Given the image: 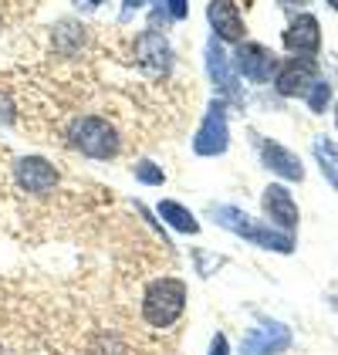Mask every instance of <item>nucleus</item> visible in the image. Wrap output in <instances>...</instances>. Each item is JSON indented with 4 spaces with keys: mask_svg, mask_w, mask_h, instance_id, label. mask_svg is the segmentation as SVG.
<instances>
[{
    "mask_svg": "<svg viewBox=\"0 0 338 355\" xmlns=\"http://www.w3.org/2000/svg\"><path fill=\"white\" fill-rule=\"evenodd\" d=\"M186 308V284L179 277H159L145 288L142 315L152 328H169Z\"/></svg>",
    "mask_w": 338,
    "mask_h": 355,
    "instance_id": "f257e3e1",
    "label": "nucleus"
},
{
    "mask_svg": "<svg viewBox=\"0 0 338 355\" xmlns=\"http://www.w3.org/2000/svg\"><path fill=\"white\" fill-rule=\"evenodd\" d=\"M68 142H71V149H78L82 156H91V159H109L118 153V132L98 115L75 119L68 129Z\"/></svg>",
    "mask_w": 338,
    "mask_h": 355,
    "instance_id": "f03ea898",
    "label": "nucleus"
},
{
    "mask_svg": "<svg viewBox=\"0 0 338 355\" xmlns=\"http://www.w3.org/2000/svg\"><path fill=\"white\" fill-rule=\"evenodd\" d=\"M226 142H230L226 109H224V102L217 98V102L206 109V119H203L197 139H193V153H197V156H220V153H226Z\"/></svg>",
    "mask_w": 338,
    "mask_h": 355,
    "instance_id": "7ed1b4c3",
    "label": "nucleus"
},
{
    "mask_svg": "<svg viewBox=\"0 0 338 355\" xmlns=\"http://www.w3.org/2000/svg\"><path fill=\"white\" fill-rule=\"evenodd\" d=\"M318 82V64L314 58H291L284 61L274 75V85L284 98H294V95H308V88Z\"/></svg>",
    "mask_w": 338,
    "mask_h": 355,
    "instance_id": "20e7f679",
    "label": "nucleus"
},
{
    "mask_svg": "<svg viewBox=\"0 0 338 355\" xmlns=\"http://www.w3.org/2000/svg\"><path fill=\"white\" fill-rule=\"evenodd\" d=\"M233 64H237V71H240L247 82H257V85L271 82V75L278 71V61H274V55H271L264 44H240Z\"/></svg>",
    "mask_w": 338,
    "mask_h": 355,
    "instance_id": "39448f33",
    "label": "nucleus"
},
{
    "mask_svg": "<svg viewBox=\"0 0 338 355\" xmlns=\"http://www.w3.org/2000/svg\"><path fill=\"white\" fill-rule=\"evenodd\" d=\"M284 48H287L291 55H298V58L318 55V48H321L318 17H311V14H298V17L287 24V31H284Z\"/></svg>",
    "mask_w": 338,
    "mask_h": 355,
    "instance_id": "423d86ee",
    "label": "nucleus"
},
{
    "mask_svg": "<svg viewBox=\"0 0 338 355\" xmlns=\"http://www.w3.org/2000/svg\"><path fill=\"white\" fill-rule=\"evenodd\" d=\"M206 71H210V78L217 85V92L224 95L226 102H244L240 98V88H237V75L230 71V58L224 55V48H220V41L213 37L210 44H206Z\"/></svg>",
    "mask_w": 338,
    "mask_h": 355,
    "instance_id": "0eeeda50",
    "label": "nucleus"
},
{
    "mask_svg": "<svg viewBox=\"0 0 338 355\" xmlns=\"http://www.w3.org/2000/svg\"><path fill=\"white\" fill-rule=\"evenodd\" d=\"M136 58H139L142 68L152 71V75H163V71H169V64H172V61H169V58H172L169 41L156 28L142 31L139 37H136Z\"/></svg>",
    "mask_w": 338,
    "mask_h": 355,
    "instance_id": "6e6552de",
    "label": "nucleus"
},
{
    "mask_svg": "<svg viewBox=\"0 0 338 355\" xmlns=\"http://www.w3.org/2000/svg\"><path fill=\"white\" fill-rule=\"evenodd\" d=\"M206 17H210L213 34H217L220 41L244 44V17H240V7H237L233 0H210Z\"/></svg>",
    "mask_w": 338,
    "mask_h": 355,
    "instance_id": "1a4fd4ad",
    "label": "nucleus"
},
{
    "mask_svg": "<svg viewBox=\"0 0 338 355\" xmlns=\"http://www.w3.org/2000/svg\"><path fill=\"white\" fill-rule=\"evenodd\" d=\"M17 183H21V190L44 196L57 187V169L41 156H28V159L17 163Z\"/></svg>",
    "mask_w": 338,
    "mask_h": 355,
    "instance_id": "9d476101",
    "label": "nucleus"
},
{
    "mask_svg": "<svg viewBox=\"0 0 338 355\" xmlns=\"http://www.w3.org/2000/svg\"><path fill=\"white\" fill-rule=\"evenodd\" d=\"M291 349V331L284 325H264L254 328L251 335L240 342L244 355H281Z\"/></svg>",
    "mask_w": 338,
    "mask_h": 355,
    "instance_id": "9b49d317",
    "label": "nucleus"
},
{
    "mask_svg": "<svg viewBox=\"0 0 338 355\" xmlns=\"http://www.w3.org/2000/svg\"><path fill=\"white\" fill-rule=\"evenodd\" d=\"M264 214L271 217V227L278 223L287 234L298 227V203H294V196L284 190V187H278V183L264 190Z\"/></svg>",
    "mask_w": 338,
    "mask_h": 355,
    "instance_id": "f8f14e48",
    "label": "nucleus"
},
{
    "mask_svg": "<svg viewBox=\"0 0 338 355\" xmlns=\"http://www.w3.org/2000/svg\"><path fill=\"white\" fill-rule=\"evenodd\" d=\"M260 156H264V166L274 169L284 180H298V183L305 180V166L291 149H284L278 142H260Z\"/></svg>",
    "mask_w": 338,
    "mask_h": 355,
    "instance_id": "ddd939ff",
    "label": "nucleus"
},
{
    "mask_svg": "<svg viewBox=\"0 0 338 355\" xmlns=\"http://www.w3.org/2000/svg\"><path fill=\"white\" fill-rule=\"evenodd\" d=\"M257 247H267V250H278V254H291L294 250V241H291V234L287 230H278V227H271V223H254L251 237Z\"/></svg>",
    "mask_w": 338,
    "mask_h": 355,
    "instance_id": "4468645a",
    "label": "nucleus"
},
{
    "mask_svg": "<svg viewBox=\"0 0 338 355\" xmlns=\"http://www.w3.org/2000/svg\"><path fill=\"white\" fill-rule=\"evenodd\" d=\"M159 217L166 220L172 230H179V234H197L199 230L197 217H193L183 203H176V200H163V203H159Z\"/></svg>",
    "mask_w": 338,
    "mask_h": 355,
    "instance_id": "2eb2a0df",
    "label": "nucleus"
},
{
    "mask_svg": "<svg viewBox=\"0 0 338 355\" xmlns=\"http://www.w3.org/2000/svg\"><path fill=\"white\" fill-rule=\"evenodd\" d=\"M311 149H314V159H318V166H321L325 180H328V183H332V187L338 190V146L332 142V139L318 136Z\"/></svg>",
    "mask_w": 338,
    "mask_h": 355,
    "instance_id": "dca6fc26",
    "label": "nucleus"
},
{
    "mask_svg": "<svg viewBox=\"0 0 338 355\" xmlns=\"http://www.w3.org/2000/svg\"><path fill=\"white\" fill-rule=\"evenodd\" d=\"M213 217H217V223L226 227V230H233V234H240V237H251L254 220L247 217L244 210H237V207H217V210H213Z\"/></svg>",
    "mask_w": 338,
    "mask_h": 355,
    "instance_id": "f3484780",
    "label": "nucleus"
},
{
    "mask_svg": "<svg viewBox=\"0 0 338 355\" xmlns=\"http://www.w3.org/2000/svg\"><path fill=\"white\" fill-rule=\"evenodd\" d=\"M136 180L139 183H145V187H163L166 183V173H163V166H156V163H149V159H142V163H136Z\"/></svg>",
    "mask_w": 338,
    "mask_h": 355,
    "instance_id": "a211bd4d",
    "label": "nucleus"
},
{
    "mask_svg": "<svg viewBox=\"0 0 338 355\" xmlns=\"http://www.w3.org/2000/svg\"><path fill=\"white\" fill-rule=\"evenodd\" d=\"M332 102V85L328 82H314L308 88V109L311 112H325Z\"/></svg>",
    "mask_w": 338,
    "mask_h": 355,
    "instance_id": "6ab92c4d",
    "label": "nucleus"
},
{
    "mask_svg": "<svg viewBox=\"0 0 338 355\" xmlns=\"http://www.w3.org/2000/svg\"><path fill=\"white\" fill-rule=\"evenodd\" d=\"M166 10L172 21H186V14H190V3L186 0H166Z\"/></svg>",
    "mask_w": 338,
    "mask_h": 355,
    "instance_id": "aec40b11",
    "label": "nucleus"
},
{
    "mask_svg": "<svg viewBox=\"0 0 338 355\" xmlns=\"http://www.w3.org/2000/svg\"><path fill=\"white\" fill-rule=\"evenodd\" d=\"M210 355H230L226 335H213V342H210Z\"/></svg>",
    "mask_w": 338,
    "mask_h": 355,
    "instance_id": "412c9836",
    "label": "nucleus"
},
{
    "mask_svg": "<svg viewBox=\"0 0 338 355\" xmlns=\"http://www.w3.org/2000/svg\"><path fill=\"white\" fill-rule=\"evenodd\" d=\"M142 7V0H125V10H122V17H129L132 10H139Z\"/></svg>",
    "mask_w": 338,
    "mask_h": 355,
    "instance_id": "4be33fe9",
    "label": "nucleus"
},
{
    "mask_svg": "<svg viewBox=\"0 0 338 355\" xmlns=\"http://www.w3.org/2000/svg\"><path fill=\"white\" fill-rule=\"evenodd\" d=\"M78 3H82V7H98L102 0H78Z\"/></svg>",
    "mask_w": 338,
    "mask_h": 355,
    "instance_id": "5701e85b",
    "label": "nucleus"
},
{
    "mask_svg": "<svg viewBox=\"0 0 338 355\" xmlns=\"http://www.w3.org/2000/svg\"><path fill=\"white\" fill-rule=\"evenodd\" d=\"M281 3H287V7H298V3H308V0H281Z\"/></svg>",
    "mask_w": 338,
    "mask_h": 355,
    "instance_id": "b1692460",
    "label": "nucleus"
},
{
    "mask_svg": "<svg viewBox=\"0 0 338 355\" xmlns=\"http://www.w3.org/2000/svg\"><path fill=\"white\" fill-rule=\"evenodd\" d=\"M328 3H332V7H335V10H338V0H328Z\"/></svg>",
    "mask_w": 338,
    "mask_h": 355,
    "instance_id": "393cba45",
    "label": "nucleus"
},
{
    "mask_svg": "<svg viewBox=\"0 0 338 355\" xmlns=\"http://www.w3.org/2000/svg\"><path fill=\"white\" fill-rule=\"evenodd\" d=\"M335 125H338V112H335Z\"/></svg>",
    "mask_w": 338,
    "mask_h": 355,
    "instance_id": "a878e982",
    "label": "nucleus"
}]
</instances>
